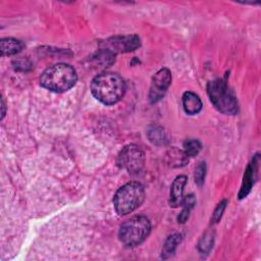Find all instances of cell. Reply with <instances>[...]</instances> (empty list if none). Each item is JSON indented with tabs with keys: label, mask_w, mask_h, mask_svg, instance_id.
I'll use <instances>...</instances> for the list:
<instances>
[{
	"label": "cell",
	"mask_w": 261,
	"mask_h": 261,
	"mask_svg": "<svg viewBox=\"0 0 261 261\" xmlns=\"http://www.w3.org/2000/svg\"><path fill=\"white\" fill-rule=\"evenodd\" d=\"M93 96L105 105L117 103L125 93L123 79L115 72H102L96 75L91 83Z\"/></svg>",
	"instance_id": "6da1fadb"
},
{
	"label": "cell",
	"mask_w": 261,
	"mask_h": 261,
	"mask_svg": "<svg viewBox=\"0 0 261 261\" xmlns=\"http://www.w3.org/2000/svg\"><path fill=\"white\" fill-rule=\"evenodd\" d=\"M77 81L75 69L66 63H57L48 67L41 75L40 83L45 89L63 93L71 89Z\"/></svg>",
	"instance_id": "7a4b0ae2"
},
{
	"label": "cell",
	"mask_w": 261,
	"mask_h": 261,
	"mask_svg": "<svg viewBox=\"0 0 261 261\" xmlns=\"http://www.w3.org/2000/svg\"><path fill=\"white\" fill-rule=\"evenodd\" d=\"M145 199L144 187L137 181H130L117 190L113 198L114 209L118 215H126L136 210Z\"/></svg>",
	"instance_id": "3957f363"
},
{
	"label": "cell",
	"mask_w": 261,
	"mask_h": 261,
	"mask_svg": "<svg viewBox=\"0 0 261 261\" xmlns=\"http://www.w3.org/2000/svg\"><path fill=\"white\" fill-rule=\"evenodd\" d=\"M207 94L214 107L224 114L238 112V101L227 84L222 80L210 81L207 85Z\"/></svg>",
	"instance_id": "277c9868"
},
{
	"label": "cell",
	"mask_w": 261,
	"mask_h": 261,
	"mask_svg": "<svg viewBox=\"0 0 261 261\" xmlns=\"http://www.w3.org/2000/svg\"><path fill=\"white\" fill-rule=\"evenodd\" d=\"M150 230L151 223L149 219L145 216L137 215L121 224L118 237L120 242L126 247H135L146 240Z\"/></svg>",
	"instance_id": "5b68a950"
},
{
	"label": "cell",
	"mask_w": 261,
	"mask_h": 261,
	"mask_svg": "<svg viewBox=\"0 0 261 261\" xmlns=\"http://www.w3.org/2000/svg\"><path fill=\"white\" fill-rule=\"evenodd\" d=\"M145 153L137 145L130 144L120 151L118 155V165L129 173H139L144 167Z\"/></svg>",
	"instance_id": "8992f818"
},
{
	"label": "cell",
	"mask_w": 261,
	"mask_h": 261,
	"mask_svg": "<svg viewBox=\"0 0 261 261\" xmlns=\"http://www.w3.org/2000/svg\"><path fill=\"white\" fill-rule=\"evenodd\" d=\"M141 41L137 35L115 36L104 43L103 49L115 55L116 53H125L136 50L140 47Z\"/></svg>",
	"instance_id": "52a82bcc"
},
{
	"label": "cell",
	"mask_w": 261,
	"mask_h": 261,
	"mask_svg": "<svg viewBox=\"0 0 261 261\" xmlns=\"http://www.w3.org/2000/svg\"><path fill=\"white\" fill-rule=\"evenodd\" d=\"M171 84V73L167 68L159 69L152 77L149 99L151 102L160 100Z\"/></svg>",
	"instance_id": "ba28073f"
},
{
	"label": "cell",
	"mask_w": 261,
	"mask_h": 261,
	"mask_svg": "<svg viewBox=\"0 0 261 261\" xmlns=\"http://www.w3.org/2000/svg\"><path fill=\"white\" fill-rule=\"evenodd\" d=\"M257 170H258V156H255L252 160L251 163L246 168L242 187L239 193V198L243 199L245 198L251 191L255 180H256V175H257Z\"/></svg>",
	"instance_id": "9c48e42d"
},
{
	"label": "cell",
	"mask_w": 261,
	"mask_h": 261,
	"mask_svg": "<svg viewBox=\"0 0 261 261\" xmlns=\"http://www.w3.org/2000/svg\"><path fill=\"white\" fill-rule=\"evenodd\" d=\"M187 182L186 175H178L174 178L171 189H170V196H169V205L173 208H176L182 204L184 200V188Z\"/></svg>",
	"instance_id": "30bf717a"
},
{
	"label": "cell",
	"mask_w": 261,
	"mask_h": 261,
	"mask_svg": "<svg viewBox=\"0 0 261 261\" xmlns=\"http://www.w3.org/2000/svg\"><path fill=\"white\" fill-rule=\"evenodd\" d=\"M182 107L186 113L190 115L197 114L202 109V101L198 95L193 92H186L182 95Z\"/></svg>",
	"instance_id": "8fae6325"
},
{
	"label": "cell",
	"mask_w": 261,
	"mask_h": 261,
	"mask_svg": "<svg viewBox=\"0 0 261 261\" xmlns=\"http://www.w3.org/2000/svg\"><path fill=\"white\" fill-rule=\"evenodd\" d=\"M23 48V43L19 40L7 38L2 39L0 42V49L2 55H15Z\"/></svg>",
	"instance_id": "7c38bea8"
},
{
	"label": "cell",
	"mask_w": 261,
	"mask_h": 261,
	"mask_svg": "<svg viewBox=\"0 0 261 261\" xmlns=\"http://www.w3.org/2000/svg\"><path fill=\"white\" fill-rule=\"evenodd\" d=\"M180 240H181V236L179 233H174L169 236L162 249V254H161L162 258L167 259L171 257L174 254L177 245L180 243Z\"/></svg>",
	"instance_id": "4fadbf2b"
},
{
	"label": "cell",
	"mask_w": 261,
	"mask_h": 261,
	"mask_svg": "<svg viewBox=\"0 0 261 261\" xmlns=\"http://www.w3.org/2000/svg\"><path fill=\"white\" fill-rule=\"evenodd\" d=\"M148 138L154 145H163L166 143V135L162 127L153 125L148 129Z\"/></svg>",
	"instance_id": "5bb4252c"
},
{
	"label": "cell",
	"mask_w": 261,
	"mask_h": 261,
	"mask_svg": "<svg viewBox=\"0 0 261 261\" xmlns=\"http://www.w3.org/2000/svg\"><path fill=\"white\" fill-rule=\"evenodd\" d=\"M195 204H196V198L193 194L188 195L184 198L182 204H181L184 206V208H182L181 212L179 213V215L177 217L178 222L184 223V222L187 221V219L189 218V215H190V211L192 210V208L194 207Z\"/></svg>",
	"instance_id": "9a60e30c"
},
{
	"label": "cell",
	"mask_w": 261,
	"mask_h": 261,
	"mask_svg": "<svg viewBox=\"0 0 261 261\" xmlns=\"http://www.w3.org/2000/svg\"><path fill=\"white\" fill-rule=\"evenodd\" d=\"M201 148H202V145L198 140L190 139L185 141L184 143V152L187 156H190V157H194L198 155Z\"/></svg>",
	"instance_id": "2e32d148"
},
{
	"label": "cell",
	"mask_w": 261,
	"mask_h": 261,
	"mask_svg": "<svg viewBox=\"0 0 261 261\" xmlns=\"http://www.w3.org/2000/svg\"><path fill=\"white\" fill-rule=\"evenodd\" d=\"M205 173H206V164H205V162H200L195 170V181L200 187L204 182Z\"/></svg>",
	"instance_id": "e0dca14e"
},
{
	"label": "cell",
	"mask_w": 261,
	"mask_h": 261,
	"mask_svg": "<svg viewBox=\"0 0 261 261\" xmlns=\"http://www.w3.org/2000/svg\"><path fill=\"white\" fill-rule=\"evenodd\" d=\"M212 243H213V237L211 233L207 232L205 233V236H203L200 244H199V249L201 252H208L210 250V248L212 247Z\"/></svg>",
	"instance_id": "ac0fdd59"
},
{
	"label": "cell",
	"mask_w": 261,
	"mask_h": 261,
	"mask_svg": "<svg viewBox=\"0 0 261 261\" xmlns=\"http://www.w3.org/2000/svg\"><path fill=\"white\" fill-rule=\"evenodd\" d=\"M225 206H226V201H222V202H220L218 204V206L216 207V209H215V211H214V213L212 215V222L215 223V222H218L220 220Z\"/></svg>",
	"instance_id": "d6986e66"
},
{
	"label": "cell",
	"mask_w": 261,
	"mask_h": 261,
	"mask_svg": "<svg viewBox=\"0 0 261 261\" xmlns=\"http://www.w3.org/2000/svg\"><path fill=\"white\" fill-rule=\"evenodd\" d=\"M4 115H5V104H4V101L2 99V116H1V119H3Z\"/></svg>",
	"instance_id": "ffe728a7"
}]
</instances>
